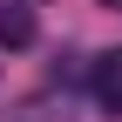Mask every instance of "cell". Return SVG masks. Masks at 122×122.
I'll return each instance as SVG.
<instances>
[{"label": "cell", "mask_w": 122, "mask_h": 122, "mask_svg": "<svg viewBox=\"0 0 122 122\" xmlns=\"http://www.w3.org/2000/svg\"><path fill=\"white\" fill-rule=\"evenodd\" d=\"M27 41H34V14L0 0V48H27Z\"/></svg>", "instance_id": "cell-2"}, {"label": "cell", "mask_w": 122, "mask_h": 122, "mask_svg": "<svg viewBox=\"0 0 122 122\" xmlns=\"http://www.w3.org/2000/svg\"><path fill=\"white\" fill-rule=\"evenodd\" d=\"M88 95H95L109 115H122V48H109V54L88 61Z\"/></svg>", "instance_id": "cell-1"}, {"label": "cell", "mask_w": 122, "mask_h": 122, "mask_svg": "<svg viewBox=\"0 0 122 122\" xmlns=\"http://www.w3.org/2000/svg\"><path fill=\"white\" fill-rule=\"evenodd\" d=\"M0 122H61V109H54V95H27L14 115H0Z\"/></svg>", "instance_id": "cell-3"}, {"label": "cell", "mask_w": 122, "mask_h": 122, "mask_svg": "<svg viewBox=\"0 0 122 122\" xmlns=\"http://www.w3.org/2000/svg\"><path fill=\"white\" fill-rule=\"evenodd\" d=\"M102 7H122V0H102Z\"/></svg>", "instance_id": "cell-4"}]
</instances>
